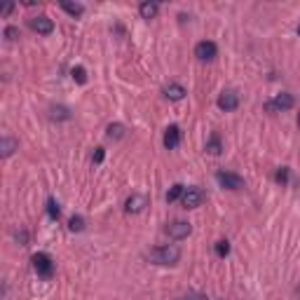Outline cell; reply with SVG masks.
Segmentation results:
<instances>
[{"instance_id": "1", "label": "cell", "mask_w": 300, "mask_h": 300, "mask_svg": "<svg viewBox=\"0 0 300 300\" xmlns=\"http://www.w3.org/2000/svg\"><path fill=\"white\" fill-rule=\"evenodd\" d=\"M148 258H150L155 265H176L178 260H181V249L174 244L157 246V249H153V251L148 253Z\"/></svg>"}, {"instance_id": "2", "label": "cell", "mask_w": 300, "mask_h": 300, "mask_svg": "<svg viewBox=\"0 0 300 300\" xmlns=\"http://www.w3.org/2000/svg\"><path fill=\"white\" fill-rule=\"evenodd\" d=\"M33 270H36L40 277L49 279V277L54 275V260H52L47 253H36V256H33Z\"/></svg>"}, {"instance_id": "3", "label": "cell", "mask_w": 300, "mask_h": 300, "mask_svg": "<svg viewBox=\"0 0 300 300\" xmlns=\"http://www.w3.org/2000/svg\"><path fill=\"white\" fill-rule=\"evenodd\" d=\"M265 108H268L270 113H282V111H288V108H293V96L291 94H277L272 101H268L265 104Z\"/></svg>"}, {"instance_id": "4", "label": "cell", "mask_w": 300, "mask_h": 300, "mask_svg": "<svg viewBox=\"0 0 300 300\" xmlns=\"http://www.w3.org/2000/svg\"><path fill=\"white\" fill-rule=\"evenodd\" d=\"M216 181H218V185L225 190H239L244 188V181H242V176H237V174H230V172H218L216 174Z\"/></svg>"}, {"instance_id": "5", "label": "cell", "mask_w": 300, "mask_h": 300, "mask_svg": "<svg viewBox=\"0 0 300 300\" xmlns=\"http://www.w3.org/2000/svg\"><path fill=\"white\" fill-rule=\"evenodd\" d=\"M216 54H218V47L211 40H202L195 45V56L199 61H211V59H216Z\"/></svg>"}, {"instance_id": "6", "label": "cell", "mask_w": 300, "mask_h": 300, "mask_svg": "<svg viewBox=\"0 0 300 300\" xmlns=\"http://www.w3.org/2000/svg\"><path fill=\"white\" fill-rule=\"evenodd\" d=\"M181 202H183L185 209L202 207V202H204V190H199V188H185L183 197H181Z\"/></svg>"}, {"instance_id": "7", "label": "cell", "mask_w": 300, "mask_h": 300, "mask_svg": "<svg viewBox=\"0 0 300 300\" xmlns=\"http://www.w3.org/2000/svg\"><path fill=\"white\" fill-rule=\"evenodd\" d=\"M190 232H192V227H190V223H185V221H174V223L166 225V235H169L172 239H185Z\"/></svg>"}, {"instance_id": "8", "label": "cell", "mask_w": 300, "mask_h": 300, "mask_svg": "<svg viewBox=\"0 0 300 300\" xmlns=\"http://www.w3.org/2000/svg\"><path fill=\"white\" fill-rule=\"evenodd\" d=\"M237 106H239V94L232 92V89H227V92H223L221 96H218V108L225 113L230 111H237Z\"/></svg>"}, {"instance_id": "9", "label": "cell", "mask_w": 300, "mask_h": 300, "mask_svg": "<svg viewBox=\"0 0 300 300\" xmlns=\"http://www.w3.org/2000/svg\"><path fill=\"white\" fill-rule=\"evenodd\" d=\"M31 28L36 33H40V36H49V33L54 31V21L49 17H36V19H31Z\"/></svg>"}, {"instance_id": "10", "label": "cell", "mask_w": 300, "mask_h": 300, "mask_svg": "<svg viewBox=\"0 0 300 300\" xmlns=\"http://www.w3.org/2000/svg\"><path fill=\"white\" fill-rule=\"evenodd\" d=\"M178 143H181V129H178L176 124L166 127L164 129V148L166 150H174V148H178Z\"/></svg>"}, {"instance_id": "11", "label": "cell", "mask_w": 300, "mask_h": 300, "mask_svg": "<svg viewBox=\"0 0 300 300\" xmlns=\"http://www.w3.org/2000/svg\"><path fill=\"white\" fill-rule=\"evenodd\" d=\"M146 197L143 195H131L127 199V202H124V211H127V214H139V211H143V207H146Z\"/></svg>"}, {"instance_id": "12", "label": "cell", "mask_w": 300, "mask_h": 300, "mask_svg": "<svg viewBox=\"0 0 300 300\" xmlns=\"http://www.w3.org/2000/svg\"><path fill=\"white\" fill-rule=\"evenodd\" d=\"M159 12V5L157 3H141V7H139V14H141V19H155Z\"/></svg>"}, {"instance_id": "13", "label": "cell", "mask_w": 300, "mask_h": 300, "mask_svg": "<svg viewBox=\"0 0 300 300\" xmlns=\"http://www.w3.org/2000/svg\"><path fill=\"white\" fill-rule=\"evenodd\" d=\"M164 96L169 101H181L185 96V89L181 85H169V87H164Z\"/></svg>"}, {"instance_id": "14", "label": "cell", "mask_w": 300, "mask_h": 300, "mask_svg": "<svg viewBox=\"0 0 300 300\" xmlns=\"http://www.w3.org/2000/svg\"><path fill=\"white\" fill-rule=\"evenodd\" d=\"M17 146H19V143L14 141V139L5 136V139L0 141V155H3V157H10V155H12L14 150H17Z\"/></svg>"}, {"instance_id": "15", "label": "cell", "mask_w": 300, "mask_h": 300, "mask_svg": "<svg viewBox=\"0 0 300 300\" xmlns=\"http://www.w3.org/2000/svg\"><path fill=\"white\" fill-rule=\"evenodd\" d=\"M183 192H185V185H181V183L172 185V188H169V192H166V202L172 204V202H176V199H181V197H183Z\"/></svg>"}, {"instance_id": "16", "label": "cell", "mask_w": 300, "mask_h": 300, "mask_svg": "<svg viewBox=\"0 0 300 300\" xmlns=\"http://www.w3.org/2000/svg\"><path fill=\"white\" fill-rule=\"evenodd\" d=\"M61 10H63V12H68L73 19L82 17V12H85V7L78 5V3H75V5H73V3H61Z\"/></svg>"}, {"instance_id": "17", "label": "cell", "mask_w": 300, "mask_h": 300, "mask_svg": "<svg viewBox=\"0 0 300 300\" xmlns=\"http://www.w3.org/2000/svg\"><path fill=\"white\" fill-rule=\"evenodd\" d=\"M221 150H223V143H221V139L218 136H211L209 139V143H207V153H211V155H221Z\"/></svg>"}, {"instance_id": "18", "label": "cell", "mask_w": 300, "mask_h": 300, "mask_svg": "<svg viewBox=\"0 0 300 300\" xmlns=\"http://www.w3.org/2000/svg\"><path fill=\"white\" fill-rule=\"evenodd\" d=\"M47 216L52 218V221H59V216H61V209H59L56 199H52V197L47 199Z\"/></svg>"}, {"instance_id": "19", "label": "cell", "mask_w": 300, "mask_h": 300, "mask_svg": "<svg viewBox=\"0 0 300 300\" xmlns=\"http://www.w3.org/2000/svg\"><path fill=\"white\" fill-rule=\"evenodd\" d=\"M106 134H108V139H122L124 136V127L122 124H108V129H106Z\"/></svg>"}, {"instance_id": "20", "label": "cell", "mask_w": 300, "mask_h": 300, "mask_svg": "<svg viewBox=\"0 0 300 300\" xmlns=\"http://www.w3.org/2000/svg\"><path fill=\"white\" fill-rule=\"evenodd\" d=\"M68 227H71V232H82V230H85V218H82V216H73V218L68 221Z\"/></svg>"}, {"instance_id": "21", "label": "cell", "mask_w": 300, "mask_h": 300, "mask_svg": "<svg viewBox=\"0 0 300 300\" xmlns=\"http://www.w3.org/2000/svg\"><path fill=\"white\" fill-rule=\"evenodd\" d=\"M230 253V242L227 239H221V242H216V256L218 258H225Z\"/></svg>"}, {"instance_id": "22", "label": "cell", "mask_w": 300, "mask_h": 300, "mask_svg": "<svg viewBox=\"0 0 300 300\" xmlns=\"http://www.w3.org/2000/svg\"><path fill=\"white\" fill-rule=\"evenodd\" d=\"M71 75H73V80L75 82H80V85H85L87 82V71L82 66H75L73 71H71Z\"/></svg>"}, {"instance_id": "23", "label": "cell", "mask_w": 300, "mask_h": 300, "mask_svg": "<svg viewBox=\"0 0 300 300\" xmlns=\"http://www.w3.org/2000/svg\"><path fill=\"white\" fill-rule=\"evenodd\" d=\"M68 117H71L68 108H63V106H56V108H52V120H68Z\"/></svg>"}, {"instance_id": "24", "label": "cell", "mask_w": 300, "mask_h": 300, "mask_svg": "<svg viewBox=\"0 0 300 300\" xmlns=\"http://www.w3.org/2000/svg\"><path fill=\"white\" fill-rule=\"evenodd\" d=\"M275 181H277V183H286V181H288V169H286V166H282V169H277V174H275Z\"/></svg>"}, {"instance_id": "25", "label": "cell", "mask_w": 300, "mask_h": 300, "mask_svg": "<svg viewBox=\"0 0 300 300\" xmlns=\"http://www.w3.org/2000/svg\"><path fill=\"white\" fill-rule=\"evenodd\" d=\"M5 38H7V40H17V38H19V28H17V26H7V28H5Z\"/></svg>"}, {"instance_id": "26", "label": "cell", "mask_w": 300, "mask_h": 300, "mask_svg": "<svg viewBox=\"0 0 300 300\" xmlns=\"http://www.w3.org/2000/svg\"><path fill=\"white\" fill-rule=\"evenodd\" d=\"M104 157H106V150H104V148H96V150H94V155H92V159L96 162V164H101V162H104Z\"/></svg>"}, {"instance_id": "27", "label": "cell", "mask_w": 300, "mask_h": 300, "mask_svg": "<svg viewBox=\"0 0 300 300\" xmlns=\"http://www.w3.org/2000/svg\"><path fill=\"white\" fill-rule=\"evenodd\" d=\"M12 10H14V5H12V3H10V5H5V7H3V17H7V14L12 12Z\"/></svg>"}, {"instance_id": "28", "label": "cell", "mask_w": 300, "mask_h": 300, "mask_svg": "<svg viewBox=\"0 0 300 300\" xmlns=\"http://www.w3.org/2000/svg\"><path fill=\"white\" fill-rule=\"evenodd\" d=\"M183 300H207V295H188V298Z\"/></svg>"}, {"instance_id": "29", "label": "cell", "mask_w": 300, "mask_h": 300, "mask_svg": "<svg viewBox=\"0 0 300 300\" xmlns=\"http://www.w3.org/2000/svg\"><path fill=\"white\" fill-rule=\"evenodd\" d=\"M298 127H300V115H298Z\"/></svg>"}, {"instance_id": "30", "label": "cell", "mask_w": 300, "mask_h": 300, "mask_svg": "<svg viewBox=\"0 0 300 300\" xmlns=\"http://www.w3.org/2000/svg\"><path fill=\"white\" fill-rule=\"evenodd\" d=\"M298 36H300V26H298Z\"/></svg>"}]
</instances>
